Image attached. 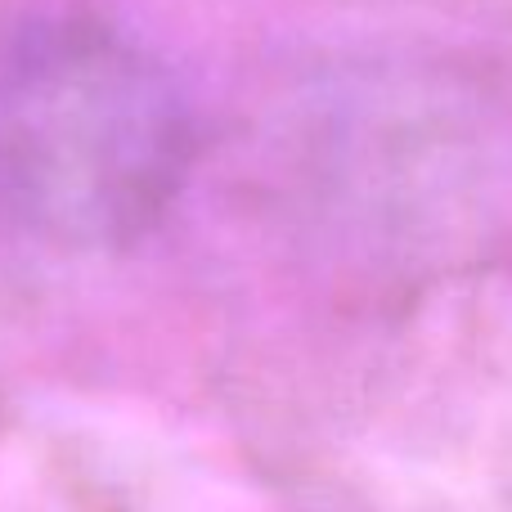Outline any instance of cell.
<instances>
[{
	"mask_svg": "<svg viewBox=\"0 0 512 512\" xmlns=\"http://www.w3.org/2000/svg\"><path fill=\"white\" fill-rule=\"evenodd\" d=\"M198 162L185 86L95 9H54L0 50V221L63 252L144 239Z\"/></svg>",
	"mask_w": 512,
	"mask_h": 512,
	"instance_id": "obj_1",
	"label": "cell"
}]
</instances>
